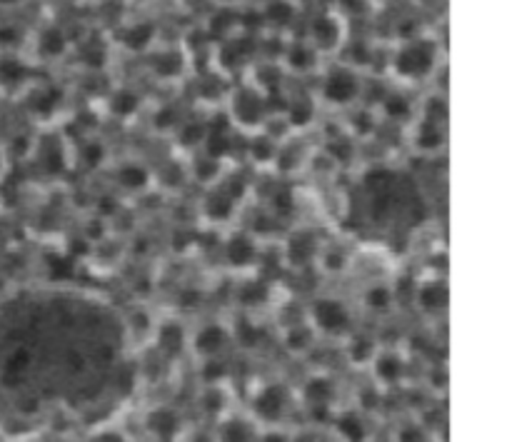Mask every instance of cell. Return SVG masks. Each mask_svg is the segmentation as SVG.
<instances>
[{"mask_svg": "<svg viewBox=\"0 0 512 442\" xmlns=\"http://www.w3.org/2000/svg\"><path fill=\"white\" fill-rule=\"evenodd\" d=\"M440 73H445V45L435 30H428L418 38L388 43L385 75L393 85L408 90L435 85Z\"/></svg>", "mask_w": 512, "mask_h": 442, "instance_id": "6da1fadb", "label": "cell"}, {"mask_svg": "<svg viewBox=\"0 0 512 442\" xmlns=\"http://www.w3.org/2000/svg\"><path fill=\"white\" fill-rule=\"evenodd\" d=\"M315 78H318V90H315L313 98L315 103L323 105V108L345 113V110L363 103L368 75L360 73V70L330 58L325 60V65L320 68V73L315 75Z\"/></svg>", "mask_w": 512, "mask_h": 442, "instance_id": "7a4b0ae2", "label": "cell"}, {"mask_svg": "<svg viewBox=\"0 0 512 442\" xmlns=\"http://www.w3.org/2000/svg\"><path fill=\"white\" fill-rule=\"evenodd\" d=\"M295 35L308 40L325 60H330L340 53L345 40L350 38V25L330 5H318L310 10L308 18L303 20V30Z\"/></svg>", "mask_w": 512, "mask_h": 442, "instance_id": "3957f363", "label": "cell"}, {"mask_svg": "<svg viewBox=\"0 0 512 442\" xmlns=\"http://www.w3.org/2000/svg\"><path fill=\"white\" fill-rule=\"evenodd\" d=\"M268 95L260 93L255 85H250L248 80L235 88L228 90V118H230V128H240L248 130V133H258V130L268 128L270 120V108H268Z\"/></svg>", "mask_w": 512, "mask_h": 442, "instance_id": "277c9868", "label": "cell"}, {"mask_svg": "<svg viewBox=\"0 0 512 442\" xmlns=\"http://www.w3.org/2000/svg\"><path fill=\"white\" fill-rule=\"evenodd\" d=\"M210 58H213V70L223 75V78L245 75L255 65V60H260L258 35L240 30V33L215 43L210 48Z\"/></svg>", "mask_w": 512, "mask_h": 442, "instance_id": "5b68a950", "label": "cell"}, {"mask_svg": "<svg viewBox=\"0 0 512 442\" xmlns=\"http://www.w3.org/2000/svg\"><path fill=\"white\" fill-rule=\"evenodd\" d=\"M28 53L25 58L40 68V65H48V63H60L65 60L68 55H73L75 50V40L70 38V30L65 28L63 23H43L38 25L35 30H30V38H28Z\"/></svg>", "mask_w": 512, "mask_h": 442, "instance_id": "8992f818", "label": "cell"}, {"mask_svg": "<svg viewBox=\"0 0 512 442\" xmlns=\"http://www.w3.org/2000/svg\"><path fill=\"white\" fill-rule=\"evenodd\" d=\"M190 60H193V55L183 48V43H163V40H158L143 55V63L150 80H155L160 85L180 83L188 75Z\"/></svg>", "mask_w": 512, "mask_h": 442, "instance_id": "52a82bcc", "label": "cell"}, {"mask_svg": "<svg viewBox=\"0 0 512 442\" xmlns=\"http://www.w3.org/2000/svg\"><path fill=\"white\" fill-rule=\"evenodd\" d=\"M308 323L315 333L328 335V338H343V335L353 333V313H350L348 303L333 298V295L313 300L308 310Z\"/></svg>", "mask_w": 512, "mask_h": 442, "instance_id": "ba28073f", "label": "cell"}, {"mask_svg": "<svg viewBox=\"0 0 512 442\" xmlns=\"http://www.w3.org/2000/svg\"><path fill=\"white\" fill-rule=\"evenodd\" d=\"M278 65L283 68L285 78H310L318 75L320 68L325 65V58L300 35H290L283 45Z\"/></svg>", "mask_w": 512, "mask_h": 442, "instance_id": "9c48e42d", "label": "cell"}, {"mask_svg": "<svg viewBox=\"0 0 512 442\" xmlns=\"http://www.w3.org/2000/svg\"><path fill=\"white\" fill-rule=\"evenodd\" d=\"M373 110L380 120H388V123L408 128L415 120V115H418V103H415L413 93L408 88H400V85L390 83L385 85L380 98L373 103Z\"/></svg>", "mask_w": 512, "mask_h": 442, "instance_id": "30bf717a", "label": "cell"}, {"mask_svg": "<svg viewBox=\"0 0 512 442\" xmlns=\"http://www.w3.org/2000/svg\"><path fill=\"white\" fill-rule=\"evenodd\" d=\"M160 38V25L153 18H133L128 23H120L113 33L115 48H123L128 53L143 58Z\"/></svg>", "mask_w": 512, "mask_h": 442, "instance_id": "8fae6325", "label": "cell"}, {"mask_svg": "<svg viewBox=\"0 0 512 442\" xmlns=\"http://www.w3.org/2000/svg\"><path fill=\"white\" fill-rule=\"evenodd\" d=\"M38 80V68L25 58V53H0V93L20 95Z\"/></svg>", "mask_w": 512, "mask_h": 442, "instance_id": "7c38bea8", "label": "cell"}, {"mask_svg": "<svg viewBox=\"0 0 512 442\" xmlns=\"http://www.w3.org/2000/svg\"><path fill=\"white\" fill-rule=\"evenodd\" d=\"M25 105H28L30 118L35 120H50L55 118V113L60 110V105L65 103V90L58 83H50V80H35L23 95H20Z\"/></svg>", "mask_w": 512, "mask_h": 442, "instance_id": "4fadbf2b", "label": "cell"}, {"mask_svg": "<svg viewBox=\"0 0 512 442\" xmlns=\"http://www.w3.org/2000/svg\"><path fill=\"white\" fill-rule=\"evenodd\" d=\"M230 343H233L230 328L218 323V320H210V323H203L200 328H195V333L188 340L190 348L203 360H218L228 350Z\"/></svg>", "mask_w": 512, "mask_h": 442, "instance_id": "5bb4252c", "label": "cell"}, {"mask_svg": "<svg viewBox=\"0 0 512 442\" xmlns=\"http://www.w3.org/2000/svg\"><path fill=\"white\" fill-rule=\"evenodd\" d=\"M143 108H145V98L143 93H140L138 85L133 83L110 85L108 95H105V110L110 113V118L125 123V120L138 118Z\"/></svg>", "mask_w": 512, "mask_h": 442, "instance_id": "9a60e30c", "label": "cell"}, {"mask_svg": "<svg viewBox=\"0 0 512 442\" xmlns=\"http://www.w3.org/2000/svg\"><path fill=\"white\" fill-rule=\"evenodd\" d=\"M410 128V145L418 150L420 155H438L445 148V140H448V128L445 123L433 118H423V115H415Z\"/></svg>", "mask_w": 512, "mask_h": 442, "instance_id": "2e32d148", "label": "cell"}, {"mask_svg": "<svg viewBox=\"0 0 512 442\" xmlns=\"http://www.w3.org/2000/svg\"><path fill=\"white\" fill-rule=\"evenodd\" d=\"M225 263L235 270H248L253 265H258L260 260V245L255 240V235L245 233V230H238V233L230 235L223 245Z\"/></svg>", "mask_w": 512, "mask_h": 442, "instance_id": "e0dca14e", "label": "cell"}, {"mask_svg": "<svg viewBox=\"0 0 512 442\" xmlns=\"http://www.w3.org/2000/svg\"><path fill=\"white\" fill-rule=\"evenodd\" d=\"M413 300L415 308L420 310L428 318H438L448 310V300H450V290L448 283L443 278H430L425 283H420L418 288L413 290Z\"/></svg>", "mask_w": 512, "mask_h": 442, "instance_id": "ac0fdd59", "label": "cell"}, {"mask_svg": "<svg viewBox=\"0 0 512 442\" xmlns=\"http://www.w3.org/2000/svg\"><path fill=\"white\" fill-rule=\"evenodd\" d=\"M288 410V390L280 383L265 385L253 398V413L260 423H278Z\"/></svg>", "mask_w": 512, "mask_h": 442, "instance_id": "d6986e66", "label": "cell"}, {"mask_svg": "<svg viewBox=\"0 0 512 442\" xmlns=\"http://www.w3.org/2000/svg\"><path fill=\"white\" fill-rule=\"evenodd\" d=\"M145 430L155 442H173L180 433V415L168 405H158L145 415Z\"/></svg>", "mask_w": 512, "mask_h": 442, "instance_id": "ffe728a7", "label": "cell"}, {"mask_svg": "<svg viewBox=\"0 0 512 442\" xmlns=\"http://www.w3.org/2000/svg\"><path fill=\"white\" fill-rule=\"evenodd\" d=\"M113 178H115V183H118L120 190L140 195L150 188L153 173H150L148 165L140 163V160H123V163H118V168H115Z\"/></svg>", "mask_w": 512, "mask_h": 442, "instance_id": "44dd1931", "label": "cell"}, {"mask_svg": "<svg viewBox=\"0 0 512 442\" xmlns=\"http://www.w3.org/2000/svg\"><path fill=\"white\" fill-rule=\"evenodd\" d=\"M188 340V330H185L183 323H178V320H168V323L158 325V330H155V345H158L160 353L168 355V358H178V355L188 348Z\"/></svg>", "mask_w": 512, "mask_h": 442, "instance_id": "7402d4cb", "label": "cell"}, {"mask_svg": "<svg viewBox=\"0 0 512 442\" xmlns=\"http://www.w3.org/2000/svg\"><path fill=\"white\" fill-rule=\"evenodd\" d=\"M318 243H315L313 233L308 230H298V233L290 235L288 245H285V258H288L290 265L295 268H303V265H310L313 260H318Z\"/></svg>", "mask_w": 512, "mask_h": 442, "instance_id": "603a6c76", "label": "cell"}, {"mask_svg": "<svg viewBox=\"0 0 512 442\" xmlns=\"http://www.w3.org/2000/svg\"><path fill=\"white\" fill-rule=\"evenodd\" d=\"M370 368H373L375 378L385 385H395L405 378V360L398 350H378Z\"/></svg>", "mask_w": 512, "mask_h": 442, "instance_id": "cb8c5ba5", "label": "cell"}, {"mask_svg": "<svg viewBox=\"0 0 512 442\" xmlns=\"http://www.w3.org/2000/svg\"><path fill=\"white\" fill-rule=\"evenodd\" d=\"M330 8L345 20V23H365L378 15L380 5L375 0H330Z\"/></svg>", "mask_w": 512, "mask_h": 442, "instance_id": "d4e9b609", "label": "cell"}, {"mask_svg": "<svg viewBox=\"0 0 512 442\" xmlns=\"http://www.w3.org/2000/svg\"><path fill=\"white\" fill-rule=\"evenodd\" d=\"M395 288L388 283H370L363 293L365 310L373 315H388L395 308Z\"/></svg>", "mask_w": 512, "mask_h": 442, "instance_id": "484cf974", "label": "cell"}, {"mask_svg": "<svg viewBox=\"0 0 512 442\" xmlns=\"http://www.w3.org/2000/svg\"><path fill=\"white\" fill-rule=\"evenodd\" d=\"M203 210L215 223H228L235 213V195L230 190H210L203 203Z\"/></svg>", "mask_w": 512, "mask_h": 442, "instance_id": "4316f807", "label": "cell"}, {"mask_svg": "<svg viewBox=\"0 0 512 442\" xmlns=\"http://www.w3.org/2000/svg\"><path fill=\"white\" fill-rule=\"evenodd\" d=\"M235 300H238L240 308L253 310V308H263L265 303L270 300V285L265 280L250 278L235 290Z\"/></svg>", "mask_w": 512, "mask_h": 442, "instance_id": "83f0119b", "label": "cell"}, {"mask_svg": "<svg viewBox=\"0 0 512 442\" xmlns=\"http://www.w3.org/2000/svg\"><path fill=\"white\" fill-rule=\"evenodd\" d=\"M313 340H315V330L310 328L308 320H300V323H290L283 333V343L290 353L300 355V353H308L313 348Z\"/></svg>", "mask_w": 512, "mask_h": 442, "instance_id": "f1b7e54d", "label": "cell"}, {"mask_svg": "<svg viewBox=\"0 0 512 442\" xmlns=\"http://www.w3.org/2000/svg\"><path fill=\"white\" fill-rule=\"evenodd\" d=\"M335 398V383L325 375H313V378L305 383V400H308L313 408H328Z\"/></svg>", "mask_w": 512, "mask_h": 442, "instance_id": "f546056e", "label": "cell"}, {"mask_svg": "<svg viewBox=\"0 0 512 442\" xmlns=\"http://www.w3.org/2000/svg\"><path fill=\"white\" fill-rule=\"evenodd\" d=\"M335 430L345 442H365L368 440V428L358 413H340L335 418Z\"/></svg>", "mask_w": 512, "mask_h": 442, "instance_id": "4dcf8cb0", "label": "cell"}, {"mask_svg": "<svg viewBox=\"0 0 512 442\" xmlns=\"http://www.w3.org/2000/svg\"><path fill=\"white\" fill-rule=\"evenodd\" d=\"M218 442H255V425L243 418H228L220 425Z\"/></svg>", "mask_w": 512, "mask_h": 442, "instance_id": "1f68e13d", "label": "cell"}, {"mask_svg": "<svg viewBox=\"0 0 512 442\" xmlns=\"http://www.w3.org/2000/svg\"><path fill=\"white\" fill-rule=\"evenodd\" d=\"M348 355L355 365H370L378 355V343L370 335H350Z\"/></svg>", "mask_w": 512, "mask_h": 442, "instance_id": "d6a6232c", "label": "cell"}, {"mask_svg": "<svg viewBox=\"0 0 512 442\" xmlns=\"http://www.w3.org/2000/svg\"><path fill=\"white\" fill-rule=\"evenodd\" d=\"M315 98H290L288 103V125L290 128H305L315 118Z\"/></svg>", "mask_w": 512, "mask_h": 442, "instance_id": "836d02e7", "label": "cell"}, {"mask_svg": "<svg viewBox=\"0 0 512 442\" xmlns=\"http://www.w3.org/2000/svg\"><path fill=\"white\" fill-rule=\"evenodd\" d=\"M220 158H213V155H203V158L195 160V165H190V173H193L195 180H200L203 185H213L220 175Z\"/></svg>", "mask_w": 512, "mask_h": 442, "instance_id": "e575fe53", "label": "cell"}, {"mask_svg": "<svg viewBox=\"0 0 512 442\" xmlns=\"http://www.w3.org/2000/svg\"><path fill=\"white\" fill-rule=\"evenodd\" d=\"M318 263L323 265L325 273L338 275L348 268V255H345V250L340 248H330V250H323V253H318Z\"/></svg>", "mask_w": 512, "mask_h": 442, "instance_id": "d590c367", "label": "cell"}, {"mask_svg": "<svg viewBox=\"0 0 512 442\" xmlns=\"http://www.w3.org/2000/svg\"><path fill=\"white\" fill-rule=\"evenodd\" d=\"M105 155H108V150H105L103 140L90 138V140H85L83 145H80V163L90 165V168H95V165L103 163Z\"/></svg>", "mask_w": 512, "mask_h": 442, "instance_id": "8d00e7d4", "label": "cell"}, {"mask_svg": "<svg viewBox=\"0 0 512 442\" xmlns=\"http://www.w3.org/2000/svg\"><path fill=\"white\" fill-rule=\"evenodd\" d=\"M395 442H430L428 430L420 423H405L400 425L398 433H395Z\"/></svg>", "mask_w": 512, "mask_h": 442, "instance_id": "74e56055", "label": "cell"}, {"mask_svg": "<svg viewBox=\"0 0 512 442\" xmlns=\"http://www.w3.org/2000/svg\"><path fill=\"white\" fill-rule=\"evenodd\" d=\"M28 5H30V0H0V15H5V18H8V15L18 13V10L28 8Z\"/></svg>", "mask_w": 512, "mask_h": 442, "instance_id": "f35d334b", "label": "cell"}, {"mask_svg": "<svg viewBox=\"0 0 512 442\" xmlns=\"http://www.w3.org/2000/svg\"><path fill=\"white\" fill-rule=\"evenodd\" d=\"M210 8H230V10H243L250 5V0H205Z\"/></svg>", "mask_w": 512, "mask_h": 442, "instance_id": "ab89813d", "label": "cell"}, {"mask_svg": "<svg viewBox=\"0 0 512 442\" xmlns=\"http://www.w3.org/2000/svg\"><path fill=\"white\" fill-rule=\"evenodd\" d=\"M90 442H125V438L118 433V430H108V433L98 435V438L90 440Z\"/></svg>", "mask_w": 512, "mask_h": 442, "instance_id": "60d3db41", "label": "cell"}, {"mask_svg": "<svg viewBox=\"0 0 512 442\" xmlns=\"http://www.w3.org/2000/svg\"><path fill=\"white\" fill-rule=\"evenodd\" d=\"M5 163H8V153H5V145L0 143V175H3V170H5Z\"/></svg>", "mask_w": 512, "mask_h": 442, "instance_id": "b9f144b4", "label": "cell"}, {"mask_svg": "<svg viewBox=\"0 0 512 442\" xmlns=\"http://www.w3.org/2000/svg\"><path fill=\"white\" fill-rule=\"evenodd\" d=\"M290 442H315L313 435H298V438H293Z\"/></svg>", "mask_w": 512, "mask_h": 442, "instance_id": "7bdbcfd3", "label": "cell"}, {"mask_svg": "<svg viewBox=\"0 0 512 442\" xmlns=\"http://www.w3.org/2000/svg\"><path fill=\"white\" fill-rule=\"evenodd\" d=\"M263 3H270V0H250V5H263Z\"/></svg>", "mask_w": 512, "mask_h": 442, "instance_id": "ee69618b", "label": "cell"}, {"mask_svg": "<svg viewBox=\"0 0 512 442\" xmlns=\"http://www.w3.org/2000/svg\"><path fill=\"white\" fill-rule=\"evenodd\" d=\"M15 442H40V440H35V438H20V440H15Z\"/></svg>", "mask_w": 512, "mask_h": 442, "instance_id": "f6af8a7d", "label": "cell"}, {"mask_svg": "<svg viewBox=\"0 0 512 442\" xmlns=\"http://www.w3.org/2000/svg\"><path fill=\"white\" fill-rule=\"evenodd\" d=\"M375 3H378V5H380V8H383V5H385V3H393V0H375Z\"/></svg>", "mask_w": 512, "mask_h": 442, "instance_id": "bcb514c9", "label": "cell"}, {"mask_svg": "<svg viewBox=\"0 0 512 442\" xmlns=\"http://www.w3.org/2000/svg\"><path fill=\"white\" fill-rule=\"evenodd\" d=\"M3 103H5V95L0 93V113H3Z\"/></svg>", "mask_w": 512, "mask_h": 442, "instance_id": "7dc6e473", "label": "cell"}]
</instances>
